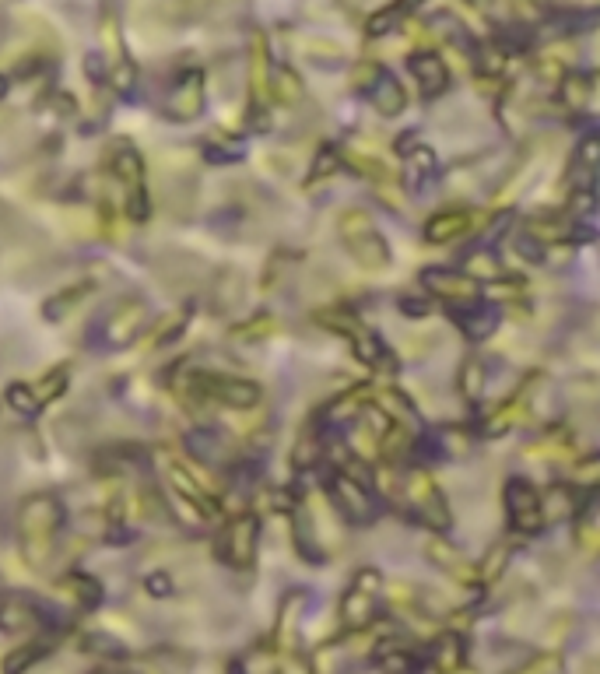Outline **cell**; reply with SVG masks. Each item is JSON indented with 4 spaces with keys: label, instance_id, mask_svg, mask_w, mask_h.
<instances>
[{
    "label": "cell",
    "instance_id": "6da1fadb",
    "mask_svg": "<svg viewBox=\"0 0 600 674\" xmlns=\"http://www.w3.org/2000/svg\"><path fill=\"white\" fill-rule=\"evenodd\" d=\"M67 524L64 499L53 492H32L18 502L15 510V534L29 566H46L60 545V534Z\"/></svg>",
    "mask_w": 600,
    "mask_h": 674
},
{
    "label": "cell",
    "instance_id": "7a4b0ae2",
    "mask_svg": "<svg viewBox=\"0 0 600 674\" xmlns=\"http://www.w3.org/2000/svg\"><path fill=\"white\" fill-rule=\"evenodd\" d=\"M102 165H106L109 180L120 190V208L123 215L134 225H144L151 218V190H148V169H144V158L127 137H113L102 155Z\"/></svg>",
    "mask_w": 600,
    "mask_h": 674
},
{
    "label": "cell",
    "instance_id": "3957f363",
    "mask_svg": "<svg viewBox=\"0 0 600 674\" xmlns=\"http://www.w3.org/2000/svg\"><path fill=\"white\" fill-rule=\"evenodd\" d=\"M176 390L190 401L218 404L229 411H250L264 401V387L243 376L215 373V369H183L176 376Z\"/></svg>",
    "mask_w": 600,
    "mask_h": 674
},
{
    "label": "cell",
    "instance_id": "277c9868",
    "mask_svg": "<svg viewBox=\"0 0 600 674\" xmlns=\"http://www.w3.org/2000/svg\"><path fill=\"white\" fill-rule=\"evenodd\" d=\"M151 320V302L144 295H123L116 299L106 313L95 320L92 327V345L99 352H123L144 334Z\"/></svg>",
    "mask_w": 600,
    "mask_h": 674
},
{
    "label": "cell",
    "instance_id": "5b68a950",
    "mask_svg": "<svg viewBox=\"0 0 600 674\" xmlns=\"http://www.w3.org/2000/svg\"><path fill=\"white\" fill-rule=\"evenodd\" d=\"M337 236H341L348 257L355 260L362 271L376 274L390 267V243H386V236L376 229V222H372V215L365 208L341 211V218H337Z\"/></svg>",
    "mask_w": 600,
    "mask_h": 674
},
{
    "label": "cell",
    "instance_id": "8992f818",
    "mask_svg": "<svg viewBox=\"0 0 600 674\" xmlns=\"http://www.w3.org/2000/svg\"><path fill=\"white\" fill-rule=\"evenodd\" d=\"M316 320H320L327 330H337V334L348 337L351 352H355L358 362H365V366H372V369H383V373H397L400 369L397 355L383 345V337H379L376 330L365 327L358 313H351V309H344V306H327L316 313Z\"/></svg>",
    "mask_w": 600,
    "mask_h": 674
},
{
    "label": "cell",
    "instance_id": "52a82bcc",
    "mask_svg": "<svg viewBox=\"0 0 600 674\" xmlns=\"http://www.w3.org/2000/svg\"><path fill=\"white\" fill-rule=\"evenodd\" d=\"M400 502H408L415 517L429 527L432 534H446L453 527L450 502H446L443 488L436 485V478L425 471H415L408 478H400Z\"/></svg>",
    "mask_w": 600,
    "mask_h": 674
},
{
    "label": "cell",
    "instance_id": "ba28073f",
    "mask_svg": "<svg viewBox=\"0 0 600 674\" xmlns=\"http://www.w3.org/2000/svg\"><path fill=\"white\" fill-rule=\"evenodd\" d=\"M327 495H330V506H334L341 520H348V524H355V527L376 524V517H379L376 492H372L369 485H362V481H355L351 474H344L341 467L330 474Z\"/></svg>",
    "mask_w": 600,
    "mask_h": 674
},
{
    "label": "cell",
    "instance_id": "9c48e42d",
    "mask_svg": "<svg viewBox=\"0 0 600 674\" xmlns=\"http://www.w3.org/2000/svg\"><path fill=\"white\" fill-rule=\"evenodd\" d=\"M502 506H506L509 527L523 538H534L544 531V510H541V488L523 474H513L502 488Z\"/></svg>",
    "mask_w": 600,
    "mask_h": 674
},
{
    "label": "cell",
    "instance_id": "30bf717a",
    "mask_svg": "<svg viewBox=\"0 0 600 674\" xmlns=\"http://www.w3.org/2000/svg\"><path fill=\"white\" fill-rule=\"evenodd\" d=\"M260 552V517L257 513H236L218 538V559L232 569H253Z\"/></svg>",
    "mask_w": 600,
    "mask_h": 674
},
{
    "label": "cell",
    "instance_id": "8fae6325",
    "mask_svg": "<svg viewBox=\"0 0 600 674\" xmlns=\"http://www.w3.org/2000/svg\"><path fill=\"white\" fill-rule=\"evenodd\" d=\"M204 106H208V78H204L200 67H186L165 92L162 113L176 123H190L204 113Z\"/></svg>",
    "mask_w": 600,
    "mask_h": 674
},
{
    "label": "cell",
    "instance_id": "7c38bea8",
    "mask_svg": "<svg viewBox=\"0 0 600 674\" xmlns=\"http://www.w3.org/2000/svg\"><path fill=\"white\" fill-rule=\"evenodd\" d=\"M379 587H383V576L379 569L362 566L351 580L348 594L341 601V622L348 625L351 632L365 629V625L376 622V601H379Z\"/></svg>",
    "mask_w": 600,
    "mask_h": 674
},
{
    "label": "cell",
    "instance_id": "4fadbf2b",
    "mask_svg": "<svg viewBox=\"0 0 600 674\" xmlns=\"http://www.w3.org/2000/svg\"><path fill=\"white\" fill-rule=\"evenodd\" d=\"M422 288L432 299H443L450 306H467V302L481 299V281H474L471 274L457 271V267H425Z\"/></svg>",
    "mask_w": 600,
    "mask_h": 674
},
{
    "label": "cell",
    "instance_id": "5bb4252c",
    "mask_svg": "<svg viewBox=\"0 0 600 674\" xmlns=\"http://www.w3.org/2000/svg\"><path fill=\"white\" fill-rule=\"evenodd\" d=\"M537 380L541 376H527L523 380V387L520 390H513V397H506V401L499 404V408L492 411V415L485 418V425H481V432H485L488 439H499V436H506L509 429H516V425L527 418V411H530V401H534V387H537Z\"/></svg>",
    "mask_w": 600,
    "mask_h": 674
},
{
    "label": "cell",
    "instance_id": "9a60e30c",
    "mask_svg": "<svg viewBox=\"0 0 600 674\" xmlns=\"http://www.w3.org/2000/svg\"><path fill=\"white\" fill-rule=\"evenodd\" d=\"M453 323L460 327V334L467 337V341H488V337L499 330L502 323V309L495 306V302H467V306H457V313H453Z\"/></svg>",
    "mask_w": 600,
    "mask_h": 674
},
{
    "label": "cell",
    "instance_id": "2e32d148",
    "mask_svg": "<svg viewBox=\"0 0 600 674\" xmlns=\"http://www.w3.org/2000/svg\"><path fill=\"white\" fill-rule=\"evenodd\" d=\"M397 151H400V158H404V183H408L411 190H425L432 180H436L439 158H436V151H432L429 144H422V141L404 144V141H400Z\"/></svg>",
    "mask_w": 600,
    "mask_h": 674
},
{
    "label": "cell",
    "instance_id": "e0dca14e",
    "mask_svg": "<svg viewBox=\"0 0 600 674\" xmlns=\"http://www.w3.org/2000/svg\"><path fill=\"white\" fill-rule=\"evenodd\" d=\"M474 222H478V211H471V208L436 211V215L425 222V239H429V243H436V246L457 243V239H464L467 232L474 229Z\"/></svg>",
    "mask_w": 600,
    "mask_h": 674
},
{
    "label": "cell",
    "instance_id": "ac0fdd59",
    "mask_svg": "<svg viewBox=\"0 0 600 674\" xmlns=\"http://www.w3.org/2000/svg\"><path fill=\"white\" fill-rule=\"evenodd\" d=\"M32 629H43V604L22 594L4 597V601H0V632L22 636V632H32Z\"/></svg>",
    "mask_w": 600,
    "mask_h": 674
},
{
    "label": "cell",
    "instance_id": "d6986e66",
    "mask_svg": "<svg viewBox=\"0 0 600 674\" xmlns=\"http://www.w3.org/2000/svg\"><path fill=\"white\" fill-rule=\"evenodd\" d=\"M288 517H292V541H295V552L302 555V562L323 566V562H327V548L320 545V534H316L313 513L306 510V502H295L292 510H288Z\"/></svg>",
    "mask_w": 600,
    "mask_h": 674
},
{
    "label": "cell",
    "instance_id": "ffe728a7",
    "mask_svg": "<svg viewBox=\"0 0 600 674\" xmlns=\"http://www.w3.org/2000/svg\"><path fill=\"white\" fill-rule=\"evenodd\" d=\"M425 555H429L432 566L443 569V573L453 576L457 583H474V580H478V569H474L471 562L464 559V552H460V548H453L446 538H439V534L425 541Z\"/></svg>",
    "mask_w": 600,
    "mask_h": 674
},
{
    "label": "cell",
    "instance_id": "44dd1931",
    "mask_svg": "<svg viewBox=\"0 0 600 674\" xmlns=\"http://www.w3.org/2000/svg\"><path fill=\"white\" fill-rule=\"evenodd\" d=\"M92 292H95V281L92 278L67 281L64 288H57L53 295H46V302H43V320H50V323L64 320V316H71L74 309L81 306V302L92 299Z\"/></svg>",
    "mask_w": 600,
    "mask_h": 674
},
{
    "label": "cell",
    "instance_id": "7402d4cb",
    "mask_svg": "<svg viewBox=\"0 0 600 674\" xmlns=\"http://www.w3.org/2000/svg\"><path fill=\"white\" fill-rule=\"evenodd\" d=\"M323 453H327V429H323L320 422H309L306 429L299 432V439H295V446H292V467L299 474H306V471H313L316 464L323 460Z\"/></svg>",
    "mask_w": 600,
    "mask_h": 674
},
{
    "label": "cell",
    "instance_id": "603a6c76",
    "mask_svg": "<svg viewBox=\"0 0 600 674\" xmlns=\"http://www.w3.org/2000/svg\"><path fill=\"white\" fill-rule=\"evenodd\" d=\"M411 67V78L418 81V88H422L425 95H443L446 88H450V67L443 64V57H436V53H415V57L408 60Z\"/></svg>",
    "mask_w": 600,
    "mask_h": 674
},
{
    "label": "cell",
    "instance_id": "cb8c5ba5",
    "mask_svg": "<svg viewBox=\"0 0 600 674\" xmlns=\"http://www.w3.org/2000/svg\"><path fill=\"white\" fill-rule=\"evenodd\" d=\"M369 102L379 116H400L404 106H408V92H404V85L390 71H379L376 81L369 85Z\"/></svg>",
    "mask_w": 600,
    "mask_h": 674
},
{
    "label": "cell",
    "instance_id": "d4e9b609",
    "mask_svg": "<svg viewBox=\"0 0 600 674\" xmlns=\"http://www.w3.org/2000/svg\"><path fill=\"white\" fill-rule=\"evenodd\" d=\"M267 78H271V50L264 32L250 36V106H267Z\"/></svg>",
    "mask_w": 600,
    "mask_h": 674
},
{
    "label": "cell",
    "instance_id": "484cf974",
    "mask_svg": "<svg viewBox=\"0 0 600 674\" xmlns=\"http://www.w3.org/2000/svg\"><path fill=\"white\" fill-rule=\"evenodd\" d=\"M99 39H102V60L116 64V60L127 57V46H123V29H120V11H116V0H102L99 8Z\"/></svg>",
    "mask_w": 600,
    "mask_h": 674
},
{
    "label": "cell",
    "instance_id": "4316f807",
    "mask_svg": "<svg viewBox=\"0 0 600 674\" xmlns=\"http://www.w3.org/2000/svg\"><path fill=\"white\" fill-rule=\"evenodd\" d=\"M597 162H600V144L593 134H586L583 141L572 148V190H593Z\"/></svg>",
    "mask_w": 600,
    "mask_h": 674
},
{
    "label": "cell",
    "instance_id": "83f0119b",
    "mask_svg": "<svg viewBox=\"0 0 600 674\" xmlns=\"http://www.w3.org/2000/svg\"><path fill=\"white\" fill-rule=\"evenodd\" d=\"M60 590H64L81 611H95L102 604V583L95 580L92 573H81V569H71V573L60 576Z\"/></svg>",
    "mask_w": 600,
    "mask_h": 674
},
{
    "label": "cell",
    "instance_id": "f1b7e54d",
    "mask_svg": "<svg viewBox=\"0 0 600 674\" xmlns=\"http://www.w3.org/2000/svg\"><path fill=\"white\" fill-rule=\"evenodd\" d=\"M208 299L215 306V313H229L243 302V274L232 271V267H222L215 274V281H208Z\"/></svg>",
    "mask_w": 600,
    "mask_h": 674
},
{
    "label": "cell",
    "instance_id": "f546056e",
    "mask_svg": "<svg viewBox=\"0 0 600 674\" xmlns=\"http://www.w3.org/2000/svg\"><path fill=\"white\" fill-rule=\"evenodd\" d=\"M464 657H467V643H464V636H460V632H439L436 643H432V650H429V660H432V667H436L439 674L460 671Z\"/></svg>",
    "mask_w": 600,
    "mask_h": 674
},
{
    "label": "cell",
    "instance_id": "4dcf8cb0",
    "mask_svg": "<svg viewBox=\"0 0 600 674\" xmlns=\"http://www.w3.org/2000/svg\"><path fill=\"white\" fill-rule=\"evenodd\" d=\"M558 99L569 113H586V106L593 102V74L565 71V78L558 81Z\"/></svg>",
    "mask_w": 600,
    "mask_h": 674
},
{
    "label": "cell",
    "instance_id": "1f68e13d",
    "mask_svg": "<svg viewBox=\"0 0 600 674\" xmlns=\"http://www.w3.org/2000/svg\"><path fill=\"white\" fill-rule=\"evenodd\" d=\"M267 95H271L274 102H281V106H295V102H302L306 88H302V78L292 67L278 64L271 67V78H267Z\"/></svg>",
    "mask_w": 600,
    "mask_h": 674
},
{
    "label": "cell",
    "instance_id": "d6a6232c",
    "mask_svg": "<svg viewBox=\"0 0 600 674\" xmlns=\"http://www.w3.org/2000/svg\"><path fill=\"white\" fill-rule=\"evenodd\" d=\"M485 387H488V366L478 359V355H467L464 362H460L457 369V390L464 401H481L485 397Z\"/></svg>",
    "mask_w": 600,
    "mask_h": 674
},
{
    "label": "cell",
    "instance_id": "836d02e7",
    "mask_svg": "<svg viewBox=\"0 0 600 674\" xmlns=\"http://www.w3.org/2000/svg\"><path fill=\"white\" fill-rule=\"evenodd\" d=\"M369 404H376V408L383 411V415L390 418V422H400V425H408V422H415V418H418V411H415V404H411V397L400 394V390H393V387L372 390Z\"/></svg>",
    "mask_w": 600,
    "mask_h": 674
},
{
    "label": "cell",
    "instance_id": "e575fe53",
    "mask_svg": "<svg viewBox=\"0 0 600 674\" xmlns=\"http://www.w3.org/2000/svg\"><path fill=\"white\" fill-rule=\"evenodd\" d=\"M29 387H32V394H36L39 408H46V404L60 401V397L67 394V387H71V366H67V362H60V366L46 369V373L39 376L36 383H29Z\"/></svg>",
    "mask_w": 600,
    "mask_h": 674
},
{
    "label": "cell",
    "instance_id": "d590c367",
    "mask_svg": "<svg viewBox=\"0 0 600 674\" xmlns=\"http://www.w3.org/2000/svg\"><path fill=\"white\" fill-rule=\"evenodd\" d=\"M274 330H278V316L267 313V309H257V313H250L246 320L232 323L229 337H232V341H243V345H253V341H264V337H271Z\"/></svg>",
    "mask_w": 600,
    "mask_h": 674
},
{
    "label": "cell",
    "instance_id": "8d00e7d4",
    "mask_svg": "<svg viewBox=\"0 0 600 674\" xmlns=\"http://www.w3.org/2000/svg\"><path fill=\"white\" fill-rule=\"evenodd\" d=\"M186 450H190L200 464H218V460L229 457L225 439L218 436V432H208V429H193L190 436H186Z\"/></svg>",
    "mask_w": 600,
    "mask_h": 674
},
{
    "label": "cell",
    "instance_id": "74e56055",
    "mask_svg": "<svg viewBox=\"0 0 600 674\" xmlns=\"http://www.w3.org/2000/svg\"><path fill=\"white\" fill-rule=\"evenodd\" d=\"M376 664L383 674H422V660L400 643H383V650L376 653Z\"/></svg>",
    "mask_w": 600,
    "mask_h": 674
},
{
    "label": "cell",
    "instance_id": "f35d334b",
    "mask_svg": "<svg viewBox=\"0 0 600 674\" xmlns=\"http://www.w3.org/2000/svg\"><path fill=\"white\" fill-rule=\"evenodd\" d=\"M46 653H50V643H46V639H29V643L15 646V650L4 657V674H25L32 664H39Z\"/></svg>",
    "mask_w": 600,
    "mask_h": 674
},
{
    "label": "cell",
    "instance_id": "ab89813d",
    "mask_svg": "<svg viewBox=\"0 0 600 674\" xmlns=\"http://www.w3.org/2000/svg\"><path fill=\"white\" fill-rule=\"evenodd\" d=\"M190 316H193V306H183V309H176V313H169V316H162V320L151 327V334H148V345L151 348H158V345H169L172 337H179L186 330V323H190Z\"/></svg>",
    "mask_w": 600,
    "mask_h": 674
},
{
    "label": "cell",
    "instance_id": "60d3db41",
    "mask_svg": "<svg viewBox=\"0 0 600 674\" xmlns=\"http://www.w3.org/2000/svg\"><path fill=\"white\" fill-rule=\"evenodd\" d=\"M337 169H344V151L337 148V144H323V148L316 151L313 169H309V180L306 183H309V187H316V183L330 180Z\"/></svg>",
    "mask_w": 600,
    "mask_h": 674
},
{
    "label": "cell",
    "instance_id": "b9f144b4",
    "mask_svg": "<svg viewBox=\"0 0 600 674\" xmlns=\"http://www.w3.org/2000/svg\"><path fill=\"white\" fill-rule=\"evenodd\" d=\"M509 562H513V541H495V545L485 552V562H481L478 576L485 583H495L509 569Z\"/></svg>",
    "mask_w": 600,
    "mask_h": 674
},
{
    "label": "cell",
    "instance_id": "7bdbcfd3",
    "mask_svg": "<svg viewBox=\"0 0 600 674\" xmlns=\"http://www.w3.org/2000/svg\"><path fill=\"white\" fill-rule=\"evenodd\" d=\"M600 478V457L597 453H583V457H572L569 460V485L572 488H586L590 492Z\"/></svg>",
    "mask_w": 600,
    "mask_h": 674
},
{
    "label": "cell",
    "instance_id": "ee69618b",
    "mask_svg": "<svg viewBox=\"0 0 600 674\" xmlns=\"http://www.w3.org/2000/svg\"><path fill=\"white\" fill-rule=\"evenodd\" d=\"M4 401H8V408L11 411H18V415L22 418H36L39 411V401H36V394H32V387L29 383H8V387H4Z\"/></svg>",
    "mask_w": 600,
    "mask_h": 674
},
{
    "label": "cell",
    "instance_id": "f6af8a7d",
    "mask_svg": "<svg viewBox=\"0 0 600 674\" xmlns=\"http://www.w3.org/2000/svg\"><path fill=\"white\" fill-rule=\"evenodd\" d=\"M404 18H408V11H404V4H390V8L376 11V15L369 18V25H365V32L369 36H390V32L404 29Z\"/></svg>",
    "mask_w": 600,
    "mask_h": 674
},
{
    "label": "cell",
    "instance_id": "bcb514c9",
    "mask_svg": "<svg viewBox=\"0 0 600 674\" xmlns=\"http://www.w3.org/2000/svg\"><path fill=\"white\" fill-rule=\"evenodd\" d=\"M204 158L211 165H232L236 158H243V144L236 137H208L204 141Z\"/></svg>",
    "mask_w": 600,
    "mask_h": 674
},
{
    "label": "cell",
    "instance_id": "7dc6e473",
    "mask_svg": "<svg viewBox=\"0 0 600 674\" xmlns=\"http://www.w3.org/2000/svg\"><path fill=\"white\" fill-rule=\"evenodd\" d=\"M436 443L443 457H467V453H471V436H467L460 425H443V429L436 432Z\"/></svg>",
    "mask_w": 600,
    "mask_h": 674
},
{
    "label": "cell",
    "instance_id": "c3c4849f",
    "mask_svg": "<svg viewBox=\"0 0 600 674\" xmlns=\"http://www.w3.org/2000/svg\"><path fill=\"white\" fill-rule=\"evenodd\" d=\"M523 292H527V281H523V278L499 274V278L488 281V299H495V302H509V306H513V302L520 299Z\"/></svg>",
    "mask_w": 600,
    "mask_h": 674
},
{
    "label": "cell",
    "instance_id": "681fc988",
    "mask_svg": "<svg viewBox=\"0 0 600 674\" xmlns=\"http://www.w3.org/2000/svg\"><path fill=\"white\" fill-rule=\"evenodd\" d=\"M302 601H306V597H302V594H292V597H285V604H281L278 629H274V636H278L281 643H288V632H292V629H295V622H299Z\"/></svg>",
    "mask_w": 600,
    "mask_h": 674
},
{
    "label": "cell",
    "instance_id": "f907efd6",
    "mask_svg": "<svg viewBox=\"0 0 600 674\" xmlns=\"http://www.w3.org/2000/svg\"><path fill=\"white\" fill-rule=\"evenodd\" d=\"M513 246L523 253V260H530V264H544V257H548V253H544V243L537 236H530L527 229L513 232Z\"/></svg>",
    "mask_w": 600,
    "mask_h": 674
},
{
    "label": "cell",
    "instance_id": "816d5d0a",
    "mask_svg": "<svg viewBox=\"0 0 600 674\" xmlns=\"http://www.w3.org/2000/svg\"><path fill=\"white\" fill-rule=\"evenodd\" d=\"M464 274H471L474 281H481V278H499V264H495V257H488L485 250L481 253H471V260H467V267H464Z\"/></svg>",
    "mask_w": 600,
    "mask_h": 674
},
{
    "label": "cell",
    "instance_id": "f5cc1de1",
    "mask_svg": "<svg viewBox=\"0 0 600 674\" xmlns=\"http://www.w3.org/2000/svg\"><path fill=\"white\" fill-rule=\"evenodd\" d=\"M432 309H436V299H432V295H400V313L404 316L422 320V316H429Z\"/></svg>",
    "mask_w": 600,
    "mask_h": 674
},
{
    "label": "cell",
    "instance_id": "db71d44e",
    "mask_svg": "<svg viewBox=\"0 0 600 674\" xmlns=\"http://www.w3.org/2000/svg\"><path fill=\"white\" fill-rule=\"evenodd\" d=\"M144 590H148L151 597H172L176 583H172L169 573H148V576H144Z\"/></svg>",
    "mask_w": 600,
    "mask_h": 674
},
{
    "label": "cell",
    "instance_id": "11a10c76",
    "mask_svg": "<svg viewBox=\"0 0 600 674\" xmlns=\"http://www.w3.org/2000/svg\"><path fill=\"white\" fill-rule=\"evenodd\" d=\"M278 674H316L313 660L306 657V653H292V657L281 660V671Z\"/></svg>",
    "mask_w": 600,
    "mask_h": 674
},
{
    "label": "cell",
    "instance_id": "9f6ffc18",
    "mask_svg": "<svg viewBox=\"0 0 600 674\" xmlns=\"http://www.w3.org/2000/svg\"><path fill=\"white\" fill-rule=\"evenodd\" d=\"M555 667H558V657L555 653H548V657H534L530 664H523L516 674H551Z\"/></svg>",
    "mask_w": 600,
    "mask_h": 674
},
{
    "label": "cell",
    "instance_id": "6f0895ef",
    "mask_svg": "<svg viewBox=\"0 0 600 674\" xmlns=\"http://www.w3.org/2000/svg\"><path fill=\"white\" fill-rule=\"evenodd\" d=\"M246 123H250V130H257V134L271 130V113H267V106H250V109H246Z\"/></svg>",
    "mask_w": 600,
    "mask_h": 674
},
{
    "label": "cell",
    "instance_id": "680465c9",
    "mask_svg": "<svg viewBox=\"0 0 600 674\" xmlns=\"http://www.w3.org/2000/svg\"><path fill=\"white\" fill-rule=\"evenodd\" d=\"M85 74L95 81V85H102V81H106V60H102V53H88V57H85Z\"/></svg>",
    "mask_w": 600,
    "mask_h": 674
},
{
    "label": "cell",
    "instance_id": "91938a15",
    "mask_svg": "<svg viewBox=\"0 0 600 674\" xmlns=\"http://www.w3.org/2000/svg\"><path fill=\"white\" fill-rule=\"evenodd\" d=\"M379 71H383V67H376V64H362V67H358V71H355V85H358V88H369L372 81H376V74H379Z\"/></svg>",
    "mask_w": 600,
    "mask_h": 674
},
{
    "label": "cell",
    "instance_id": "94428289",
    "mask_svg": "<svg viewBox=\"0 0 600 674\" xmlns=\"http://www.w3.org/2000/svg\"><path fill=\"white\" fill-rule=\"evenodd\" d=\"M400 4H404V11H408V15H411V11H415V8H422L425 0H400Z\"/></svg>",
    "mask_w": 600,
    "mask_h": 674
},
{
    "label": "cell",
    "instance_id": "6125c7cd",
    "mask_svg": "<svg viewBox=\"0 0 600 674\" xmlns=\"http://www.w3.org/2000/svg\"><path fill=\"white\" fill-rule=\"evenodd\" d=\"M8 92H11V81L4 78V74H0V99H4V95H8Z\"/></svg>",
    "mask_w": 600,
    "mask_h": 674
}]
</instances>
